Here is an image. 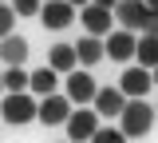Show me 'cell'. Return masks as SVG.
<instances>
[{
  "label": "cell",
  "mask_w": 158,
  "mask_h": 143,
  "mask_svg": "<svg viewBox=\"0 0 158 143\" xmlns=\"http://www.w3.org/2000/svg\"><path fill=\"white\" fill-rule=\"evenodd\" d=\"M150 123H154V107L146 100H127L123 103V111H118V131H123L127 139H142V135L150 131Z\"/></svg>",
  "instance_id": "6da1fadb"
},
{
  "label": "cell",
  "mask_w": 158,
  "mask_h": 143,
  "mask_svg": "<svg viewBox=\"0 0 158 143\" xmlns=\"http://www.w3.org/2000/svg\"><path fill=\"white\" fill-rule=\"evenodd\" d=\"M36 96L32 92H16V96H4L0 100V119L12 123V127H20V123H32L36 119Z\"/></svg>",
  "instance_id": "7a4b0ae2"
},
{
  "label": "cell",
  "mask_w": 158,
  "mask_h": 143,
  "mask_svg": "<svg viewBox=\"0 0 158 143\" xmlns=\"http://www.w3.org/2000/svg\"><path fill=\"white\" fill-rule=\"evenodd\" d=\"M95 76L91 72H83V68H75L71 76H63V96H67V103H79V107H87V103L95 100Z\"/></svg>",
  "instance_id": "3957f363"
},
{
  "label": "cell",
  "mask_w": 158,
  "mask_h": 143,
  "mask_svg": "<svg viewBox=\"0 0 158 143\" xmlns=\"http://www.w3.org/2000/svg\"><path fill=\"white\" fill-rule=\"evenodd\" d=\"M115 87L123 92V100H127V96H131V100H146V92H150L154 83H150V72H146V68L131 64V68H123V76H118Z\"/></svg>",
  "instance_id": "277c9868"
},
{
  "label": "cell",
  "mask_w": 158,
  "mask_h": 143,
  "mask_svg": "<svg viewBox=\"0 0 158 143\" xmlns=\"http://www.w3.org/2000/svg\"><path fill=\"white\" fill-rule=\"evenodd\" d=\"M63 127H67V143H91V135L99 131V119H95L91 107H79V111L67 115Z\"/></svg>",
  "instance_id": "5b68a950"
},
{
  "label": "cell",
  "mask_w": 158,
  "mask_h": 143,
  "mask_svg": "<svg viewBox=\"0 0 158 143\" xmlns=\"http://www.w3.org/2000/svg\"><path fill=\"white\" fill-rule=\"evenodd\" d=\"M75 107L67 103V96H44V100L36 103V119L40 123H48V127H59V123H67V115H71Z\"/></svg>",
  "instance_id": "8992f818"
},
{
  "label": "cell",
  "mask_w": 158,
  "mask_h": 143,
  "mask_svg": "<svg viewBox=\"0 0 158 143\" xmlns=\"http://www.w3.org/2000/svg\"><path fill=\"white\" fill-rule=\"evenodd\" d=\"M103 56L107 60H118L123 68H127V60H135V32H107L103 36Z\"/></svg>",
  "instance_id": "52a82bcc"
},
{
  "label": "cell",
  "mask_w": 158,
  "mask_h": 143,
  "mask_svg": "<svg viewBox=\"0 0 158 143\" xmlns=\"http://www.w3.org/2000/svg\"><path fill=\"white\" fill-rule=\"evenodd\" d=\"M111 16H115V24H123V32H135V28H142L146 24V4L142 0H118L115 8H111Z\"/></svg>",
  "instance_id": "ba28073f"
},
{
  "label": "cell",
  "mask_w": 158,
  "mask_h": 143,
  "mask_svg": "<svg viewBox=\"0 0 158 143\" xmlns=\"http://www.w3.org/2000/svg\"><path fill=\"white\" fill-rule=\"evenodd\" d=\"M40 20H44V28L59 32V28H67V24L75 20V8H71L67 0H44V8H40Z\"/></svg>",
  "instance_id": "9c48e42d"
},
{
  "label": "cell",
  "mask_w": 158,
  "mask_h": 143,
  "mask_svg": "<svg viewBox=\"0 0 158 143\" xmlns=\"http://www.w3.org/2000/svg\"><path fill=\"white\" fill-rule=\"evenodd\" d=\"M75 16H79V24L87 28V36H99V40H103V36L111 32V24H115V16H111L107 8H95V4H87V8H79Z\"/></svg>",
  "instance_id": "30bf717a"
},
{
  "label": "cell",
  "mask_w": 158,
  "mask_h": 143,
  "mask_svg": "<svg viewBox=\"0 0 158 143\" xmlns=\"http://www.w3.org/2000/svg\"><path fill=\"white\" fill-rule=\"evenodd\" d=\"M24 60H28V40L24 36H4L0 40V64L4 68H24Z\"/></svg>",
  "instance_id": "8fae6325"
},
{
  "label": "cell",
  "mask_w": 158,
  "mask_h": 143,
  "mask_svg": "<svg viewBox=\"0 0 158 143\" xmlns=\"http://www.w3.org/2000/svg\"><path fill=\"white\" fill-rule=\"evenodd\" d=\"M95 115H103V119H118V111H123V92H118V87H99L95 92Z\"/></svg>",
  "instance_id": "7c38bea8"
},
{
  "label": "cell",
  "mask_w": 158,
  "mask_h": 143,
  "mask_svg": "<svg viewBox=\"0 0 158 143\" xmlns=\"http://www.w3.org/2000/svg\"><path fill=\"white\" fill-rule=\"evenodd\" d=\"M48 68H52L56 76H71V72L79 68L75 48H71V44H52V52H48Z\"/></svg>",
  "instance_id": "4fadbf2b"
},
{
  "label": "cell",
  "mask_w": 158,
  "mask_h": 143,
  "mask_svg": "<svg viewBox=\"0 0 158 143\" xmlns=\"http://www.w3.org/2000/svg\"><path fill=\"white\" fill-rule=\"evenodd\" d=\"M71 48H75V60H79L83 72H87V68H95L99 60H107V56H103V40H99V36H83V40H75Z\"/></svg>",
  "instance_id": "5bb4252c"
},
{
  "label": "cell",
  "mask_w": 158,
  "mask_h": 143,
  "mask_svg": "<svg viewBox=\"0 0 158 143\" xmlns=\"http://www.w3.org/2000/svg\"><path fill=\"white\" fill-rule=\"evenodd\" d=\"M28 87H32V96H56V87H59V76L52 72V68H36V72H28Z\"/></svg>",
  "instance_id": "9a60e30c"
},
{
  "label": "cell",
  "mask_w": 158,
  "mask_h": 143,
  "mask_svg": "<svg viewBox=\"0 0 158 143\" xmlns=\"http://www.w3.org/2000/svg\"><path fill=\"white\" fill-rule=\"evenodd\" d=\"M135 64L146 68V72L158 68V36H138L135 40Z\"/></svg>",
  "instance_id": "2e32d148"
},
{
  "label": "cell",
  "mask_w": 158,
  "mask_h": 143,
  "mask_svg": "<svg viewBox=\"0 0 158 143\" xmlns=\"http://www.w3.org/2000/svg\"><path fill=\"white\" fill-rule=\"evenodd\" d=\"M0 83H4V92H8V96H16V92H28V72H24V68H4Z\"/></svg>",
  "instance_id": "e0dca14e"
},
{
  "label": "cell",
  "mask_w": 158,
  "mask_h": 143,
  "mask_svg": "<svg viewBox=\"0 0 158 143\" xmlns=\"http://www.w3.org/2000/svg\"><path fill=\"white\" fill-rule=\"evenodd\" d=\"M91 143H127V135L118 127H99L95 135H91Z\"/></svg>",
  "instance_id": "ac0fdd59"
},
{
  "label": "cell",
  "mask_w": 158,
  "mask_h": 143,
  "mask_svg": "<svg viewBox=\"0 0 158 143\" xmlns=\"http://www.w3.org/2000/svg\"><path fill=\"white\" fill-rule=\"evenodd\" d=\"M12 28H16V12H12V4H0V40L12 36Z\"/></svg>",
  "instance_id": "d6986e66"
},
{
  "label": "cell",
  "mask_w": 158,
  "mask_h": 143,
  "mask_svg": "<svg viewBox=\"0 0 158 143\" xmlns=\"http://www.w3.org/2000/svg\"><path fill=\"white\" fill-rule=\"evenodd\" d=\"M40 8H44V0H12L16 16H40Z\"/></svg>",
  "instance_id": "ffe728a7"
},
{
  "label": "cell",
  "mask_w": 158,
  "mask_h": 143,
  "mask_svg": "<svg viewBox=\"0 0 158 143\" xmlns=\"http://www.w3.org/2000/svg\"><path fill=\"white\" fill-rule=\"evenodd\" d=\"M142 36H158V12H150V16H146V24H142Z\"/></svg>",
  "instance_id": "44dd1931"
},
{
  "label": "cell",
  "mask_w": 158,
  "mask_h": 143,
  "mask_svg": "<svg viewBox=\"0 0 158 143\" xmlns=\"http://www.w3.org/2000/svg\"><path fill=\"white\" fill-rule=\"evenodd\" d=\"M91 4H95V8H107V12H111V8H115L118 0H91Z\"/></svg>",
  "instance_id": "7402d4cb"
},
{
  "label": "cell",
  "mask_w": 158,
  "mask_h": 143,
  "mask_svg": "<svg viewBox=\"0 0 158 143\" xmlns=\"http://www.w3.org/2000/svg\"><path fill=\"white\" fill-rule=\"evenodd\" d=\"M67 4H71V8H75V12H79V8H87L91 0H67Z\"/></svg>",
  "instance_id": "603a6c76"
},
{
  "label": "cell",
  "mask_w": 158,
  "mask_h": 143,
  "mask_svg": "<svg viewBox=\"0 0 158 143\" xmlns=\"http://www.w3.org/2000/svg\"><path fill=\"white\" fill-rule=\"evenodd\" d=\"M146 4V12H158V0H142Z\"/></svg>",
  "instance_id": "cb8c5ba5"
},
{
  "label": "cell",
  "mask_w": 158,
  "mask_h": 143,
  "mask_svg": "<svg viewBox=\"0 0 158 143\" xmlns=\"http://www.w3.org/2000/svg\"><path fill=\"white\" fill-rule=\"evenodd\" d=\"M150 83H154V87H158V68H154V72H150Z\"/></svg>",
  "instance_id": "d4e9b609"
},
{
  "label": "cell",
  "mask_w": 158,
  "mask_h": 143,
  "mask_svg": "<svg viewBox=\"0 0 158 143\" xmlns=\"http://www.w3.org/2000/svg\"><path fill=\"white\" fill-rule=\"evenodd\" d=\"M154 119H158V107H154Z\"/></svg>",
  "instance_id": "484cf974"
},
{
  "label": "cell",
  "mask_w": 158,
  "mask_h": 143,
  "mask_svg": "<svg viewBox=\"0 0 158 143\" xmlns=\"http://www.w3.org/2000/svg\"><path fill=\"white\" fill-rule=\"evenodd\" d=\"M0 76H4V72H0ZM0 87H4V83H0Z\"/></svg>",
  "instance_id": "4316f807"
},
{
  "label": "cell",
  "mask_w": 158,
  "mask_h": 143,
  "mask_svg": "<svg viewBox=\"0 0 158 143\" xmlns=\"http://www.w3.org/2000/svg\"><path fill=\"white\" fill-rule=\"evenodd\" d=\"M0 4H8V0H0Z\"/></svg>",
  "instance_id": "83f0119b"
}]
</instances>
